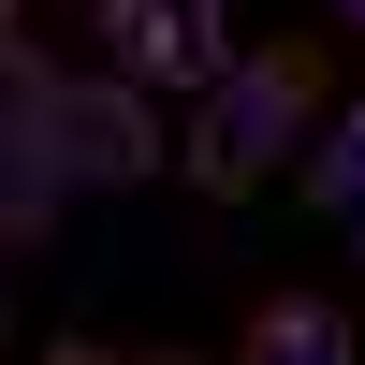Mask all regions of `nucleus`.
Here are the masks:
<instances>
[{"label": "nucleus", "mask_w": 365, "mask_h": 365, "mask_svg": "<svg viewBox=\"0 0 365 365\" xmlns=\"http://www.w3.org/2000/svg\"><path fill=\"white\" fill-rule=\"evenodd\" d=\"M249 351H263V365H336L351 322L322 307V292H263V307H249Z\"/></svg>", "instance_id": "nucleus-4"}, {"label": "nucleus", "mask_w": 365, "mask_h": 365, "mask_svg": "<svg viewBox=\"0 0 365 365\" xmlns=\"http://www.w3.org/2000/svg\"><path fill=\"white\" fill-rule=\"evenodd\" d=\"M103 58L132 88H220L234 73V29H220V0H103Z\"/></svg>", "instance_id": "nucleus-3"}, {"label": "nucleus", "mask_w": 365, "mask_h": 365, "mask_svg": "<svg viewBox=\"0 0 365 365\" xmlns=\"http://www.w3.org/2000/svg\"><path fill=\"white\" fill-rule=\"evenodd\" d=\"M336 15H351V29H365V0H336Z\"/></svg>", "instance_id": "nucleus-6"}, {"label": "nucleus", "mask_w": 365, "mask_h": 365, "mask_svg": "<svg viewBox=\"0 0 365 365\" xmlns=\"http://www.w3.org/2000/svg\"><path fill=\"white\" fill-rule=\"evenodd\" d=\"M292 190H307V205H322V220H365V117H351V132H336V146H322V161H307V175H292Z\"/></svg>", "instance_id": "nucleus-5"}, {"label": "nucleus", "mask_w": 365, "mask_h": 365, "mask_svg": "<svg viewBox=\"0 0 365 365\" xmlns=\"http://www.w3.org/2000/svg\"><path fill=\"white\" fill-rule=\"evenodd\" d=\"M307 103H322V44H263V58H234V73L205 88V132H190V190H205V205L263 190V175L292 161V132H307Z\"/></svg>", "instance_id": "nucleus-2"}, {"label": "nucleus", "mask_w": 365, "mask_h": 365, "mask_svg": "<svg viewBox=\"0 0 365 365\" xmlns=\"http://www.w3.org/2000/svg\"><path fill=\"white\" fill-rule=\"evenodd\" d=\"M132 175H161L146 88L132 73H58L44 44H15V190H0L15 249H44L73 190H132Z\"/></svg>", "instance_id": "nucleus-1"}]
</instances>
